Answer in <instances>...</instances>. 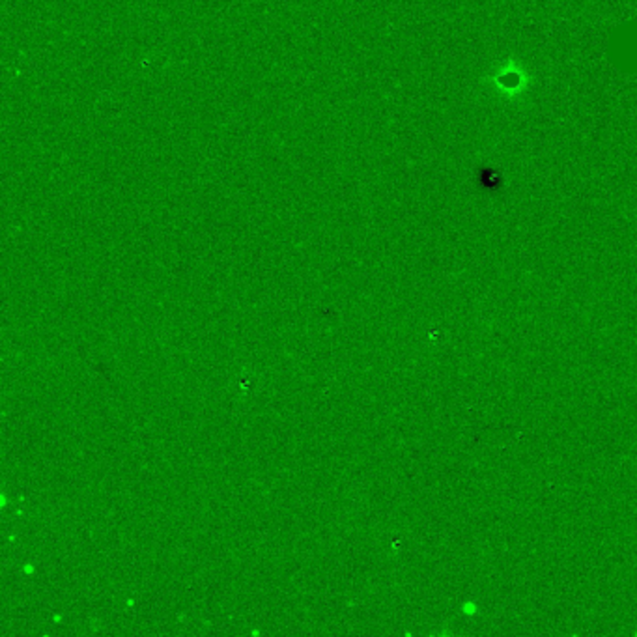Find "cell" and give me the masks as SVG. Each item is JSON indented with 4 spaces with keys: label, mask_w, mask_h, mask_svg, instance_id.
<instances>
[{
    "label": "cell",
    "mask_w": 637,
    "mask_h": 637,
    "mask_svg": "<svg viewBox=\"0 0 637 637\" xmlns=\"http://www.w3.org/2000/svg\"><path fill=\"white\" fill-rule=\"evenodd\" d=\"M484 83L507 101H516L531 88V73L518 60H503L488 73Z\"/></svg>",
    "instance_id": "cell-1"
}]
</instances>
